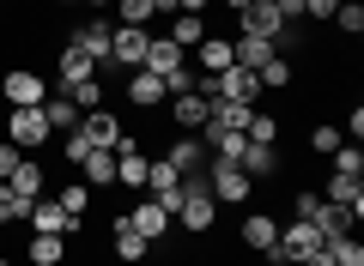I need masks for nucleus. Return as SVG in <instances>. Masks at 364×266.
<instances>
[{
  "mask_svg": "<svg viewBox=\"0 0 364 266\" xmlns=\"http://www.w3.org/2000/svg\"><path fill=\"white\" fill-rule=\"evenodd\" d=\"M6 188H13V194H18L25 206H31V200H43V170L31 164V157H18V170L6 176Z\"/></svg>",
  "mask_w": 364,
  "mask_h": 266,
  "instance_id": "nucleus-22",
  "label": "nucleus"
},
{
  "mask_svg": "<svg viewBox=\"0 0 364 266\" xmlns=\"http://www.w3.org/2000/svg\"><path fill=\"white\" fill-rule=\"evenodd\" d=\"M322 194H316V188H298V200H291V212H298V218H310V224H316V218H322Z\"/></svg>",
  "mask_w": 364,
  "mask_h": 266,
  "instance_id": "nucleus-38",
  "label": "nucleus"
},
{
  "mask_svg": "<svg viewBox=\"0 0 364 266\" xmlns=\"http://www.w3.org/2000/svg\"><path fill=\"white\" fill-rule=\"evenodd\" d=\"M255 85H261V91H286V85H291V61H286V55L261 61V67H255Z\"/></svg>",
  "mask_w": 364,
  "mask_h": 266,
  "instance_id": "nucleus-29",
  "label": "nucleus"
},
{
  "mask_svg": "<svg viewBox=\"0 0 364 266\" xmlns=\"http://www.w3.org/2000/svg\"><path fill=\"white\" fill-rule=\"evenodd\" d=\"M298 266H334V260H328V248H316L310 260H298Z\"/></svg>",
  "mask_w": 364,
  "mask_h": 266,
  "instance_id": "nucleus-45",
  "label": "nucleus"
},
{
  "mask_svg": "<svg viewBox=\"0 0 364 266\" xmlns=\"http://www.w3.org/2000/svg\"><path fill=\"white\" fill-rule=\"evenodd\" d=\"M0 91H6L13 109H43V97H49L55 85H43V73H31V67H13V73L0 79Z\"/></svg>",
  "mask_w": 364,
  "mask_h": 266,
  "instance_id": "nucleus-3",
  "label": "nucleus"
},
{
  "mask_svg": "<svg viewBox=\"0 0 364 266\" xmlns=\"http://www.w3.org/2000/svg\"><path fill=\"white\" fill-rule=\"evenodd\" d=\"M6 140H13L18 152H37V145L49 140V121H43V109H13V115H6Z\"/></svg>",
  "mask_w": 364,
  "mask_h": 266,
  "instance_id": "nucleus-6",
  "label": "nucleus"
},
{
  "mask_svg": "<svg viewBox=\"0 0 364 266\" xmlns=\"http://www.w3.org/2000/svg\"><path fill=\"white\" fill-rule=\"evenodd\" d=\"M213 212H219V200L200 188V194H182V206H176L170 218H176L182 230H213Z\"/></svg>",
  "mask_w": 364,
  "mask_h": 266,
  "instance_id": "nucleus-9",
  "label": "nucleus"
},
{
  "mask_svg": "<svg viewBox=\"0 0 364 266\" xmlns=\"http://www.w3.org/2000/svg\"><path fill=\"white\" fill-rule=\"evenodd\" d=\"M85 79H97V61H91L85 49H73V43H61V91L85 85Z\"/></svg>",
  "mask_w": 364,
  "mask_h": 266,
  "instance_id": "nucleus-18",
  "label": "nucleus"
},
{
  "mask_svg": "<svg viewBox=\"0 0 364 266\" xmlns=\"http://www.w3.org/2000/svg\"><path fill=\"white\" fill-rule=\"evenodd\" d=\"M243 140H255V145H273V140H279V121H273V115H249Z\"/></svg>",
  "mask_w": 364,
  "mask_h": 266,
  "instance_id": "nucleus-35",
  "label": "nucleus"
},
{
  "mask_svg": "<svg viewBox=\"0 0 364 266\" xmlns=\"http://www.w3.org/2000/svg\"><path fill=\"white\" fill-rule=\"evenodd\" d=\"M334 145H340V127H316V133H310V152H334Z\"/></svg>",
  "mask_w": 364,
  "mask_h": 266,
  "instance_id": "nucleus-40",
  "label": "nucleus"
},
{
  "mask_svg": "<svg viewBox=\"0 0 364 266\" xmlns=\"http://www.w3.org/2000/svg\"><path fill=\"white\" fill-rule=\"evenodd\" d=\"M340 6H358V0H340Z\"/></svg>",
  "mask_w": 364,
  "mask_h": 266,
  "instance_id": "nucleus-48",
  "label": "nucleus"
},
{
  "mask_svg": "<svg viewBox=\"0 0 364 266\" xmlns=\"http://www.w3.org/2000/svg\"><path fill=\"white\" fill-rule=\"evenodd\" d=\"M25 212H31V206L18 200V194L6 188V182H0V224H25Z\"/></svg>",
  "mask_w": 364,
  "mask_h": 266,
  "instance_id": "nucleus-36",
  "label": "nucleus"
},
{
  "mask_svg": "<svg viewBox=\"0 0 364 266\" xmlns=\"http://www.w3.org/2000/svg\"><path fill=\"white\" fill-rule=\"evenodd\" d=\"M207 91H182V97H170V121L176 127H188V133H200V127H207Z\"/></svg>",
  "mask_w": 364,
  "mask_h": 266,
  "instance_id": "nucleus-14",
  "label": "nucleus"
},
{
  "mask_svg": "<svg viewBox=\"0 0 364 266\" xmlns=\"http://www.w3.org/2000/svg\"><path fill=\"white\" fill-rule=\"evenodd\" d=\"M109 236H116V260H122V266H140L146 248H152V242H146L140 230L128 224V218H116V224H109Z\"/></svg>",
  "mask_w": 364,
  "mask_h": 266,
  "instance_id": "nucleus-17",
  "label": "nucleus"
},
{
  "mask_svg": "<svg viewBox=\"0 0 364 266\" xmlns=\"http://www.w3.org/2000/svg\"><path fill=\"white\" fill-rule=\"evenodd\" d=\"M225 6H231V13H243V6H255V0H225Z\"/></svg>",
  "mask_w": 364,
  "mask_h": 266,
  "instance_id": "nucleus-46",
  "label": "nucleus"
},
{
  "mask_svg": "<svg viewBox=\"0 0 364 266\" xmlns=\"http://www.w3.org/2000/svg\"><path fill=\"white\" fill-rule=\"evenodd\" d=\"M146 73H158V79H170L176 67H188V49H176V43L164 37V31H152V43H146Z\"/></svg>",
  "mask_w": 364,
  "mask_h": 266,
  "instance_id": "nucleus-7",
  "label": "nucleus"
},
{
  "mask_svg": "<svg viewBox=\"0 0 364 266\" xmlns=\"http://www.w3.org/2000/svg\"><path fill=\"white\" fill-rule=\"evenodd\" d=\"M43 121H49V133H73L79 127V103L67 97V91H49V97H43Z\"/></svg>",
  "mask_w": 364,
  "mask_h": 266,
  "instance_id": "nucleus-16",
  "label": "nucleus"
},
{
  "mask_svg": "<svg viewBox=\"0 0 364 266\" xmlns=\"http://www.w3.org/2000/svg\"><path fill=\"white\" fill-rule=\"evenodd\" d=\"M18 157H25V152H18L13 140H0V182H6V176H13V170H18Z\"/></svg>",
  "mask_w": 364,
  "mask_h": 266,
  "instance_id": "nucleus-41",
  "label": "nucleus"
},
{
  "mask_svg": "<svg viewBox=\"0 0 364 266\" xmlns=\"http://www.w3.org/2000/svg\"><path fill=\"white\" fill-rule=\"evenodd\" d=\"M249 115H255V103H231V97H213V103H207V121H213V127H237V133H243Z\"/></svg>",
  "mask_w": 364,
  "mask_h": 266,
  "instance_id": "nucleus-20",
  "label": "nucleus"
},
{
  "mask_svg": "<svg viewBox=\"0 0 364 266\" xmlns=\"http://www.w3.org/2000/svg\"><path fill=\"white\" fill-rule=\"evenodd\" d=\"M55 200H61V212H67V218H85L91 188H85V182H61V194H55Z\"/></svg>",
  "mask_w": 364,
  "mask_h": 266,
  "instance_id": "nucleus-31",
  "label": "nucleus"
},
{
  "mask_svg": "<svg viewBox=\"0 0 364 266\" xmlns=\"http://www.w3.org/2000/svg\"><path fill=\"white\" fill-rule=\"evenodd\" d=\"M128 224L140 230L146 242H158V236H164V230H170V212H164V206H158V200H146V206H134V212H128Z\"/></svg>",
  "mask_w": 364,
  "mask_h": 266,
  "instance_id": "nucleus-21",
  "label": "nucleus"
},
{
  "mask_svg": "<svg viewBox=\"0 0 364 266\" xmlns=\"http://www.w3.org/2000/svg\"><path fill=\"white\" fill-rule=\"evenodd\" d=\"M79 133H85L97 152H122V145H128V133H122V121L109 109H85L79 115Z\"/></svg>",
  "mask_w": 364,
  "mask_h": 266,
  "instance_id": "nucleus-4",
  "label": "nucleus"
},
{
  "mask_svg": "<svg viewBox=\"0 0 364 266\" xmlns=\"http://www.w3.org/2000/svg\"><path fill=\"white\" fill-rule=\"evenodd\" d=\"M243 242H249L255 254H267L273 242H279V224H273L267 212H249V218H243Z\"/></svg>",
  "mask_w": 364,
  "mask_h": 266,
  "instance_id": "nucleus-24",
  "label": "nucleus"
},
{
  "mask_svg": "<svg viewBox=\"0 0 364 266\" xmlns=\"http://www.w3.org/2000/svg\"><path fill=\"white\" fill-rule=\"evenodd\" d=\"M146 188H152V200L164 206V212H176V206H182V176L164 164V157H158V164L146 170Z\"/></svg>",
  "mask_w": 364,
  "mask_h": 266,
  "instance_id": "nucleus-11",
  "label": "nucleus"
},
{
  "mask_svg": "<svg viewBox=\"0 0 364 266\" xmlns=\"http://www.w3.org/2000/svg\"><path fill=\"white\" fill-rule=\"evenodd\" d=\"M237 170H243L249 182H255V176H273V170H279V145H255V140H249L243 157H237Z\"/></svg>",
  "mask_w": 364,
  "mask_h": 266,
  "instance_id": "nucleus-19",
  "label": "nucleus"
},
{
  "mask_svg": "<svg viewBox=\"0 0 364 266\" xmlns=\"http://www.w3.org/2000/svg\"><path fill=\"white\" fill-rule=\"evenodd\" d=\"M79 170H85V188H116V157L109 152H91Z\"/></svg>",
  "mask_w": 364,
  "mask_h": 266,
  "instance_id": "nucleus-28",
  "label": "nucleus"
},
{
  "mask_svg": "<svg viewBox=\"0 0 364 266\" xmlns=\"http://www.w3.org/2000/svg\"><path fill=\"white\" fill-rule=\"evenodd\" d=\"M61 6H73V0H61Z\"/></svg>",
  "mask_w": 364,
  "mask_h": 266,
  "instance_id": "nucleus-49",
  "label": "nucleus"
},
{
  "mask_svg": "<svg viewBox=\"0 0 364 266\" xmlns=\"http://www.w3.org/2000/svg\"><path fill=\"white\" fill-rule=\"evenodd\" d=\"M25 224H31V230H49V236H67V230H79V218H67L61 200H31Z\"/></svg>",
  "mask_w": 364,
  "mask_h": 266,
  "instance_id": "nucleus-13",
  "label": "nucleus"
},
{
  "mask_svg": "<svg viewBox=\"0 0 364 266\" xmlns=\"http://www.w3.org/2000/svg\"><path fill=\"white\" fill-rule=\"evenodd\" d=\"M164 37L176 43V49H195V43L207 37V18H200V13H176V18H170V31H164Z\"/></svg>",
  "mask_w": 364,
  "mask_h": 266,
  "instance_id": "nucleus-25",
  "label": "nucleus"
},
{
  "mask_svg": "<svg viewBox=\"0 0 364 266\" xmlns=\"http://www.w3.org/2000/svg\"><path fill=\"white\" fill-rule=\"evenodd\" d=\"M146 170H152V157L134 145V133H128V145L116 152V188H146Z\"/></svg>",
  "mask_w": 364,
  "mask_h": 266,
  "instance_id": "nucleus-12",
  "label": "nucleus"
},
{
  "mask_svg": "<svg viewBox=\"0 0 364 266\" xmlns=\"http://www.w3.org/2000/svg\"><path fill=\"white\" fill-rule=\"evenodd\" d=\"M322 200H328V206H346L352 218L364 212V188H358L352 176H328V194H322Z\"/></svg>",
  "mask_w": 364,
  "mask_h": 266,
  "instance_id": "nucleus-23",
  "label": "nucleus"
},
{
  "mask_svg": "<svg viewBox=\"0 0 364 266\" xmlns=\"http://www.w3.org/2000/svg\"><path fill=\"white\" fill-rule=\"evenodd\" d=\"M67 97L79 103V115H85V109H104V85H97V79H85V85H67Z\"/></svg>",
  "mask_w": 364,
  "mask_h": 266,
  "instance_id": "nucleus-34",
  "label": "nucleus"
},
{
  "mask_svg": "<svg viewBox=\"0 0 364 266\" xmlns=\"http://www.w3.org/2000/svg\"><path fill=\"white\" fill-rule=\"evenodd\" d=\"M207 194L225 200V206H243L249 200V176L237 164H219V157H213V164H207Z\"/></svg>",
  "mask_w": 364,
  "mask_h": 266,
  "instance_id": "nucleus-5",
  "label": "nucleus"
},
{
  "mask_svg": "<svg viewBox=\"0 0 364 266\" xmlns=\"http://www.w3.org/2000/svg\"><path fill=\"white\" fill-rule=\"evenodd\" d=\"M146 43H152V31L116 25V31H109V67H116V73H134V67L146 61Z\"/></svg>",
  "mask_w": 364,
  "mask_h": 266,
  "instance_id": "nucleus-1",
  "label": "nucleus"
},
{
  "mask_svg": "<svg viewBox=\"0 0 364 266\" xmlns=\"http://www.w3.org/2000/svg\"><path fill=\"white\" fill-rule=\"evenodd\" d=\"M334 25H340V37H364V6H340Z\"/></svg>",
  "mask_w": 364,
  "mask_h": 266,
  "instance_id": "nucleus-39",
  "label": "nucleus"
},
{
  "mask_svg": "<svg viewBox=\"0 0 364 266\" xmlns=\"http://www.w3.org/2000/svg\"><path fill=\"white\" fill-rule=\"evenodd\" d=\"M322 248H328V260H334V266H364V242L358 236H328Z\"/></svg>",
  "mask_w": 364,
  "mask_h": 266,
  "instance_id": "nucleus-30",
  "label": "nucleus"
},
{
  "mask_svg": "<svg viewBox=\"0 0 364 266\" xmlns=\"http://www.w3.org/2000/svg\"><path fill=\"white\" fill-rule=\"evenodd\" d=\"M237 25H243V37H267L273 49H279V43H286V18H279V6H273V0H255V6H243V13H237Z\"/></svg>",
  "mask_w": 364,
  "mask_h": 266,
  "instance_id": "nucleus-2",
  "label": "nucleus"
},
{
  "mask_svg": "<svg viewBox=\"0 0 364 266\" xmlns=\"http://www.w3.org/2000/svg\"><path fill=\"white\" fill-rule=\"evenodd\" d=\"M152 18H158L152 0H116V25H140V31H146Z\"/></svg>",
  "mask_w": 364,
  "mask_h": 266,
  "instance_id": "nucleus-33",
  "label": "nucleus"
},
{
  "mask_svg": "<svg viewBox=\"0 0 364 266\" xmlns=\"http://www.w3.org/2000/svg\"><path fill=\"white\" fill-rule=\"evenodd\" d=\"M91 152H97V145H91L85 133H79V127H73V133H67V140H61V157H67V164H85Z\"/></svg>",
  "mask_w": 364,
  "mask_h": 266,
  "instance_id": "nucleus-37",
  "label": "nucleus"
},
{
  "mask_svg": "<svg viewBox=\"0 0 364 266\" xmlns=\"http://www.w3.org/2000/svg\"><path fill=\"white\" fill-rule=\"evenodd\" d=\"M85 6H97V13H104V6H109V0H85Z\"/></svg>",
  "mask_w": 364,
  "mask_h": 266,
  "instance_id": "nucleus-47",
  "label": "nucleus"
},
{
  "mask_svg": "<svg viewBox=\"0 0 364 266\" xmlns=\"http://www.w3.org/2000/svg\"><path fill=\"white\" fill-rule=\"evenodd\" d=\"M67 43H73V49H85L97 67H109V18H85L79 31H67Z\"/></svg>",
  "mask_w": 364,
  "mask_h": 266,
  "instance_id": "nucleus-8",
  "label": "nucleus"
},
{
  "mask_svg": "<svg viewBox=\"0 0 364 266\" xmlns=\"http://www.w3.org/2000/svg\"><path fill=\"white\" fill-rule=\"evenodd\" d=\"M176 13H200L207 18V0H176Z\"/></svg>",
  "mask_w": 364,
  "mask_h": 266,
  "instance_id": "nucleus-44",
  "label": "nucleus"
},
{
  "mask_svg": "<svg viewBox=\"0 0 364 266\" xmlns=\"http://www.w3.org/2000/svg\"><path fill=\"white\" fill-rule=\"evenodd\" d=\"M273 6H279V18H286V25H291V18H304V0H273Z\"/></svg>",
  "mask_w": 364,
  "mask_h": 266,
  "instance_id": "nucleus-43",
  "label": "nucleus"
},
{
  "mask_svg": "<svg viewBox=\"0 0 364 266\" xmlns=\"http://www.w3.org/2000/svg\"><path fill=\"white\" fill-rule=\"evenodd\" d=\"M328 157H334V176H352V182L364 176V152H358V145H346V140H340Z\"/></svg>",
  "mask_w": 364,
  "mask_h": 266,
  "instance_id": "nucleus-32",
  "label": "nucleus"
},
{
  "mask_svg": "<svg viewBox=\"0 0 364 266\" xmlns=\"http://www.w3.org/2000/svg\"><path fill=\"white\" fill-rule=\"evenodd\" d=\"M164 164L176 170V176H195V170H207V145H200L195 133H182V140L164 152Z\"/></svg>",
  "mask_w": 364,
  "mask_h": 266,
  "instance_id": "nucleus-15",
  "label": "nucleus"
},
{
  "mask_svg": "<svg viewBox=\"0 0 364 266\" xmlns=\"http://www.w3.org/2000/svg\"><path fill=\"white\" fill-rule=\"evenodd\" d=\"M340 0H304V18H334Z\"/></svg>",
  "mask_w": 364,
  "mask_h": 266,
  "instance_id": "nucleus-42",
  "label": "nucleus"
},
{
  "mask_svg": "<svg viewBox=\"0 0 364 266\" xmlns=\"http://www.w3.org/2000/svg\"><path fill=\"white\" fill-rule=\"evenodd\" d=\"M122 85H128V103H134V109H158V103L170 97V91H164V79H158V73H146V67H134V73L122 79Z\"/></svg>",
  "mask_w": 364,
  "mask_h": 266,
  "instance_id": "nucleus-10",
  "label": "nucleus"
},
{
  "mask_svg": "<svg viewBox=\"0 0 364 266\" xmlns=\"http://www.w3.org/2000/svg\"><path fill=\"white\" fill-rule=\"evenodd\" d=\"M61 260H67V236L37 230V236H31V266H61Z\"/></svg>",
  "mask_w": 364,
  "mask_h": 266,
  "instance_id": "nucleus-27",
  "label": "nucleus"
},
{
  "mask_svg": "<svg viewBox=\"0 0 364 266\" xmlns=\"http://www.w3.org/2000/svg\"><path fill=\"white\" fill-rule=\"evenodd\" d=\"M231 55H237V67H249V73H255V67H261V61H273L279 49H273L267 37H237V43H231Z\"/></svg>",
  "mask_w": 364,
  "mask_h": 266,
  "instance_id": "nucleus-26",
  "label": "nucleus"
}]
</instances>
